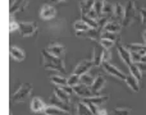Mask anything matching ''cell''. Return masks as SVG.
<instances>
[{
  "label": "cell",
  "instance_id": "obj_1",
  "mask_svg": "<svg viewBox=\"0 0 146 115\" xmlns=\"http://www.w3.org/2000/svg\"><path fill=\"white\" fill-rule=\"evenodd\" d=\"M135 15H136V7H135V1L129 0L127 3L126 8H124V17L122 20V26L123 27H129L135 20Z\"/></svg>",
  "mask_w": 146,
  "mask_h": 115
},
{
  "label": "cell",
  "instance_id": "obj_2",
  "mask_svg": "<svg viewBox=\"0 0 146 115\" xmlns=\"http://www.w3.org/2000/svg\"><path fill=\"white\" fill-rule=\"evenodd\" d=\"M31 91H32V85H31V83H23L14 92V95H13V101H14V102H22V101H25L26 98L28 97V95L31 93Z\"/></svg>",
  "mask_w": 146,
  "mask_h": 115
},
{
  "label": "cell",
  "instance_id": "obj_3",
  "mask_svg": "<svg viewBox=\"0 0 146 115\" xmlns=\"http://www.w3.org/2000/svg\"><path fill=\"white\" fill-rule=\"evenodd\" d=\"M37 32V23L35 22H21L19 33L22 37H30Z\"/></svg>",
  "mask_w": 146,
  "mask_h": 115
},
{
  "label": "cell",
  "instance_id": "obj_4",
  "mask_svg": "<svg viewBox=\"0 0 146 115\" xmlns=\"http://www.w3.org/2000/svg\"><path fill=\"white\" fill-rule=\"evenodd\" d=\"M101 68H103L105 72H108L110 75H113V77H115V78H119V79H126V77H127V74H124L122 70H119L117 67H114V65H111L109 61H104V63H101V65H100Z\"/></svg>",
  "mask_w": 146,
  "mask_h": 115
},
{
  "label": "cell",
  "instance_id": "obj_5",
  "mask_svg": "<svg viewBox=\"0 0 146 115\" xmlns=\"http://www.w3.org/2000/svg\"><path fill=\"white\" fill-rule=\"evenodd\" d=\"M46 50L49 51L50 54H53L54 56L59 57L60 60L64 61V55H66V48L60 44H56V42H51L49 44V46L46 48Z\"/></svg>",
  "mask_w": 146,
  "mask_h": 115
},
{
  "label": "cell",
  "instance_id": "obj_6",
  "mask_svg": "<svg viewBox=\"0 0 146 115\" xmlns=\"http://www.w3.org/2000/svg\"><path fill=\"white\" fill-rule=\"evenodd\" d=\"M92 67H94L92 60L91 59H85V60H82L81 63H78V64L74 67V69H73V74L82 75V74H85V73H87Z\"/></svg>",
  "mask_w": 146,
  "mask_h": 115
},
{
  "label": "cell",
  "instance_id": "obj_7",
  "mask_svg": "<svg viewBox=\"0 0 146 115\" xmlns=\"http://www.w3.org/2000/svg\"><path fill=\"white\" fill-rule=\"evenodd\" d=\"M56 15V9L49 4H44L40 9V17L44 20H50Z\"/></svg>",
  "mask_w": 146,
  "mask_h": 115
},
{
  "label": "cell",
  "instance_id": "obj_8",
  "mask_svg": "<svg viewBox=\"0 0 146 115\" xmlns=\"http://www.w3.org/2000/svg\"><path fill=\"white\" fill-rule=\"evenodd\" d=\"M73 93H76V95H77L78 97H81V98H88V97L95 96L92 93V91H91V88L87 87V86H85V85L74 86V87H73Z\"/></svg>",
  "mask_w": 146,
  "mask_h": 115
},
{
  "label": "cell",
  "instance_id": "obj_9",
  "mask_svg": "<svg viewBox=\"0 0 146 115\" xmlns=\"http://www.w3.org/2000/svg\"><path fill=\"white\" fill-rule=\"evenodd\" d=\"M104 86H105V78H104L103 75H98L90 88L95 96H100V91L104 88Z\"/></svg>",
  "mask_w": 146,
  "mask_h": 115
},
{
  "label": "cell",
  "instance_id": "obj_10",
  "mask_svg": "<svg viewBox=\"0 0 146 115\" xmlns=\"http://www.w3.org/2000/svg\"><path fill=\"white\" fill-rule=\"evenodd\" d=\"M41 54H42V56L45 57L46 60H48V63H53V64H55V65H58V67H60V68H63V69H66V61H63V60H60L59 57L54 56L53 54H50L48 50H46V49L41 51Z\"/></svg>",
  "mask_w": 146,
  "mask_h": 115
},
{
  "label": "cell",
  "instance_id": "obj_11",
  "mask_svg": "<svg viewBox=\"0 0 146 115\" xmlns=\"http://www.w3.org/2000/svg\"><path fill=\"white\" fill-rule=\"evenodd\" d=\"M50 105H54V106H56V108L62 109V110L66 111L68 115L72 114V110H71V106H69V104H67V102H64V101L59 100V98L56 97L55 95H54L53 97L50 98Z\"/></svg>",
  "mask_w": 146,
  "mask_h": 115
},
{
  "label": "cell",
  "instance_id": "obj_12",
  "mask_svg": "<svg viewBox=\"0 0 146 115\" xmlns=\"http://www.w3.org/2000/svg\"><path fill=\"white\" fill-rule=\"evenodd\" d=\"M28 5V0H15L12 5H10V14H15V13H21L26 10Z\"/></svg>",
  "mask_w": 146,
  "mask_h": 115
},
{
  "label": "cell",
  "instance_id": "obj_13",
  "mask_svg": "<svg viewBox=\"0 0 146 115\" xmlns=\"http://www.w3.org/2000/svg\"><path fill=\"white\" fill-rule=\"evenodd\" d=\"M45 108H46V104L40 97L32 98V101H31V110H32V113H41V111L44 113Z\"/></svg>",
  "mask_w": 146,
  "mask_h": 115
},
{
  "label": "cell",
  "instance_id": "obj_14",
  "mask_svg": "<svg viewBox=\"0 0 146 115\" xmlns=\"http://www.w3.org/2000/svg\"><path fill=\"white\" fill-rule=\"evenodd\" d=\"M122 30V24L119 22L114 19H110L106 22V24L104 26V30L103 31H106V32H113V33H119Z\"/></svg>",
  "mask_w": 146,
  "mask_h": 115
},
{
  "label": "cell",
  "instance_id": "obj_15",
  "mask_svg": "<svg viewBox=\"0 0 146 115\" xmlns=\"http://www.w3.org/2000/svg\"><path fill=\"white\" fill-rule=\"evenodd\" d=\"M73 27H74V31H76V33H77V36H81L82 33L88 32L90 30H94V28H91L87 23L83 22L82 19H81V20H76V22L73 23Z\"/></svg>",
  "mask_w": 146,
  "mask_h": 115
},
{
  "label": "cell",
  "instance_id": "obj_16",
  "mask_svg": "<svg viewBox=\"0 0 146 115\" xmlns=\"http://www.w3.org/2000/svg\"><path fill=\"white\" fill-rule=\"evenodd\" d=\"M118 54H119V56H121V59L123 60V63H126L127 65L132 64L131 51L127 48H124V46H122V45H118Z\"/></svg>",
  "mask_w": 146,
  "mask_h": 115
},
{
  "label": "cell",
  "instance_id": "obj_17",
  "mask_svg": "<svg viewBox=\"0 0 146 115\" xmlns=\"http://www.w3.org/2000/svg\"><path fill=\"white\" fill-rule=\"evenodd\" d=\"M9 53H10V56L14 60H17V61H23L26 57L25 51H23L22 49H19L18 46H10Z\"/></svg>",
  "mask_w": 146,
  "mask_h": 115
},
{
  "label": "cell",
  "instance_id": "obj_18",
  "mask_svg": "<svg viewBox=\"0 0 146 115\" xmlns=\"http://www.w3.org/2000/svg\"><path fill=\"white\" fill-rule=\"evenodd\" d=\"M91 60H92V64L95 65V67H100L101 63H103V48H101L99 44H98V49L94 50Z\"/></svg>",
  "mask_w": 146,
  "mask_h": 115
},
{
  "label": "cell",
  "instance_id": "obj_19",
  "mask_svg": "<svg viewBox=\"0 0 146 115\" xmlns=\"http://www.w3.org/2000/svg\"><path fill=\"white\" fill-rule=\"evenodd\" d=\"M113 17H114V20L119 22L122 24V20H123V17H124V7L119 3H117L114 5V12H113Z\"/></svg>",
  "mask_w": 146,
  "mask_h": 115
},
{
  "label": "cell",
  "instance_id": "obj_20",
  "mask_svg": "<svg viewBox=\"0 0 146 115\" xmlns=\"http://www.w3.org/2000/svg\"><path fill=\"white\" fill-rule=\"evenodd\" d=\"M124 81H126V83L128 85V87L131 88L132 91H135V92H139V91H140V81L136 79V78H135L132 74L127 75Z\"/></svg>",
  "mask_w": 146,
  "mask_h": 115
},
{
  "label": "cell",
  "instance_id": "obj_21",
  "mask_svg": "<svg viewBox=\"0 0 146 115\" xmlns=\"http://www.w3.org/2000/svg\"><path fill=\"white\" fill-rule=\"evenodd\" d=\"M127 49L129 51H135V53L140 54L141 56L146 55V45L145 44H128Z\"/></svg>",
  "mask_w": 146,
  "mask_h": 115
},
{
  "label": "cell",
  "instance_id": "obj_22",
  "mask_svg": "<svg viewBox=\"0 0 146 115\" xmlns=\"http://www.w3.org/2000/svg\"><path fill=\"white\" fill-rule=\"evenodd\" d=\"M94 3L95 0H82L80 3V9H81V15H85L94 8Z\"/></svg>",
  "mask_w": 146,
  "mask_h": 115
},
{
  "label": "cell",
  "instance_id": "obj_23",
  "mask_svg": "<svg viewBox=\"0 0 146 115\" xmlns=\"http://www.w3.org/2000/svg\"><path fill=\"white\" fill-rule=\"evenodd\" d=\"M54 95H55L59 100L64 101V102H67V104H71V96H69L68 93H66L60 87H58V86L54 88Z\"/></svg>",
  "mask_w": 146,
  "mask_h": 115
},
{
  "label": "cell",
  "instance_id": "obj_24",
  "mask_svg": "<svg viewBox=\"0 0 146 115\" xmlns=\"http://www.w3.org/2000/svg\"><path fill=\"white\" fill-rule=\"evenodd\" d=\"M109 98V95L106 96H92V97H88V98H82V101L85 102H92L95 105H101V104L106 102Z\"/></svg>",
  "mask_w": 146,
  "mask_h": 115
},
{
  "label": "cell",
  "instance_id": "obj_25",
  "mask_svg": "<svg viewBox=\"0 0 146 115\" xmlns=\"http://www.w3.org/2000/svg\"><path fill=\"white\" fill-rule=\"evenodd\" d=\"M44 114L45 115H68L66 111H63L62 109L56 108V106H54V105L46 106L45 110H44Z\"/></svg>",
  "mask_w": 146,
  "mask_h": 115
},
{
  "label": "cell",
  "instance_id": "obj_26",
  "mask_svg": "<svg viewBox=\"0 0 146 115\" xmlns=\"http://www.w3.org/2000/svg\"><path fill=\"white\" fill-rule=\"evenodd\" d=\"M77 114L78 115H92V113L88 109L87 104L83 102V101H80L77 104Z\"/></svg>",
  "mask_w": 146,
  "mask_h": 115
},
{
  "label": "cell",
  "instance_id": "obj_27",
  "mask_svg": "<svg viewBox=\"0 0 146 115\" xmlns=\"http://www.w3.org/2000/svg\"><path fill=\"white\" fill-rule=\"evenodd\" d=\"M128 68H129V73H131L136 79H139V81L142 78V72H141V69L139 68V65L135 64V63H132V64L128 65Z\"/></svg>",
  "mask_w": 146,
  "mask_h": 115
},
{
  "label": "cell",
  "instance_id": "obj_28",
  "mask_svg": "<svg viewBox=\"0 0 146 115\" xmlns=\"http://www.w3.org/2000/svg\"><path fill=\"white\" fill-rule=\"evenodd\" d=\"M94 78H92V75L90 74V73H85V74H82V75H80V83L81 85H85V86H87V87H91V85L94 83Z\"/></svg>",
  "mask_w": 146,
  "mask_h": 115
},
{
  "label": "cell",
  "instance_id": "obj_29",
  "mask_svg": "<svg viewBox=\"0 0 146 115\" xmlns=\"http://www.w3.org/2000/svg\"><path fill=\"white\" fill-rule=\"evenodd\" d=\"M100 38H106V40H110V41H113V42H115V41H119V36H118V33L106 32V31H103V32H101Z\"/></svg>",
  "mask_w": 146,
  "mask_h": 115
},
{
  "label": "cell",
  "instance_id": "obj_30",
  "mask_svg": "<svg viewBox=\"0 0 146 115\" xmlns=\"http://www.w3.org/2000/svg\"><path fill=\"white\" fill-rule=\"evenodd\" d=\"M50 81H51V83H54L55 86H64V85H67V78L62 77V75H51Z\"/></svg>",
  "mask_w": 146,
  "mask_h": 115
},
{
  "label": "cell",
  "instance_id": "obj_31",
  "mask_svg": "<svg viewBox=\"0 0 146 115\" xmlns=\"http://www.w3.org/2000/svg\"><path fill=\"white\" fill-rule=\"evenodd\" d=\"M113 12H114V5L109 4V3H105L103 7V12H101V15H106V17H113Z\"/></svg>",
  "mask_w": 146,
  "mask_h": 115
},
{
  "label": "cell",
  "instance_id": "obj_32",
  "mask_svg": "<svg viewBox=\"0 0 146 115\" xmlns=\"http://www.w3.org/2000/svg\"><path fill=\"white\" fill-rule=\"evenodd\" d=\"M82 20L85 23H87L88 26H90L91 28H94V30H98L99 28V26H98V20H95V19H91L88 15H82Z\"/></svg>",
  "mask_w": 146,
  "mask_h": 115
},
{
  "label": "cell",
  "instance_id": "obj_33",
  "mask_svg": "<svg viewBox=\"0 0 146 115\" xmlns=\"http://www.w3.org/2000/svg\"><path fill=\"white\" fill-rule=\"evenodd\" d=\"M67 85L71 86V87H74V86L80 85V75L72 74L71 77H68L67 78Z\"/></svg>",
  "mask_w": 146,
  "mask_h": 115
},
{
  "label": "cell",
  "instance_id": "obj_34",
  "mask_svg": "<svg viewBox=\"0 0 146 115\" xmlns=\"http://www.w3.org/2000/svg\"><path fill=\"white\" fill-rule=\"evenodd\" d=\"M44 67H45L46 70H56V72H60V73H66V69H63V68H60V67H58V65L53 64V63H46Z\"/></svg>",
  "mask_w": 146,
  "mask_h": 115
},
{
  "label": "cell",
  "instance_id": "obj_35",
  "mask_svg": "<svg viewBox=\"0 0 146 115\" xmlns=\"http://www.w3.org/2000/svg\"><path fill=\"white\" fill-rule=\"evenodd\" d=\"M98 44L101 46V48L109 49V50H110V48H111V46H113L115 42H113V41H110V40H106V38H100V40L98 41Z\"/></svg>",
  "mask_w": 146,
  "mask_h": 115
},
{
  "label": "cell",
  "instance_id": "obj_36",
  "mask_svg": "<svg viewBox=\"0 0 146 115\" xmlns=\"http://www.w3.org/2000/svg\"><path fill=\"white\" fill-rule=\"evenodd\" d=\"M131 109L129 108H115L114 109V115H129Z\"/></svg>",
  "mask_w": 146,
  "mask_h": 115
},
{
  "label": "cell",
  "instance_id": "obj_37",
  "mask_svg": "<svg viewBox=\"0 0 146 115\" xmlns=\"http://www.w3.org/2000/svg\"><path fill=\"white\" fill-rule=\"evenodd\" d=\"M110 56H111L110 50H109V49H104L103 48V63L104 61H109V60H110Z\"/></svg>",
  "mask_w": 146,
  "mask_h": 115
},
{
  "label": "cell",
  "instance_id": "obj_38",
  "mask_svg": "<svg viewBox=\"0 0 146 115\" xmlns=\"http://www.w3.org/2000/svg\"><path fill=\"white\" fill-rule=\"evenodd\" d=\"M139 13H140V17H141L142 23H144V24L146 26V7L139 8Z\"/></svg>",
  "mask_w": 146,
  "mask_h": 115
},
{
  "label": "cell",
  "instance_id": "obj_39",
  "mask_svg": "<svg viewBox=\"0 0 146 115\" xmlns=\"http://www.w3.org/2000/svg\"><path fill=\"white\" fill-rule=\"evenodd\" d=\"M19 30V23L15 22V20H10L9 23V31L10 32H14V31Z\"/></svg>",
  "mask_w": 146,
  "mask_h": 115
},
{
  "label": "cell",
  "instance_id": "obj_40",
  "mask_svg": "<svg viewBox=\"0 0 146 115\" xmlns=\"http://www.w3.org/2000/svg\"><path fill=\"white\" fill-rule=\"evenodd\" d=\"M58 87H60L62 90H63L66 93H68L69 96H71L72 93H73V87H71V86H68V85H64V86H58Z\"/></svg>",
  "mask_w": 146,
  "mask_h": 115
},
{
  "label": "cell",
  "instance_id": "obj_41",
  "mask_svg": "<svg viewBox=\"0 0 146 115\" xmlns=\"http://www.w3.org/2000/svg\"><path fill=\"white\" fill-rule=\"evenodd\" d=\"M86 15H88V17L91 18V19H95V20H98V19H99V15L96 14V13H95V10H94V9H91L90 12H88Z\"/></svg>",
  "mask_w": 146,
  "mask_h": 115
},
{
  "label": "cell",
  "instance_id": "obj_42",
  "mask_svg": "<svg viewBox=\"0 0 146 115\" xmlns=\"http://www.w3.org/2000/svg\"><path fill=\"white\" fill-rule=\"evenodd\" d=\"M137 65H139V68L141 69V72H142V70H145V72H146V63H145V64H142V63H139Z\"/></svg>",
  "mask_w": 146,
  "mask_h": 115
},
{
  "label": "cell",
  "instance_id": "obj_43",
  "mask_svg": "<svg viewBox=\"0 0 146 115\" xmlns=\"http://www.w3.org/2000/svg\"><path fill=\"white\" fill-rule=\"evenodd\" d=\"M142 38H144V42H145V45H146V30L144 31V33H142Z\"/></svg>",
  "mask_w": 146,
  "mask_h": 115
},
{
  "label": "cell",
  "instance_id": "obj_44",
  "mask_svg": "<svg viewBox=\"0 0 146 115\" xmlns=\"http://www.w3.org/2000/svg\"><path fill=\"white\" fill-rule=\"evenodd\" d=\"M53 3H62V1H66V0H51Z\"/></svg>",
  "mask_w": 146,
  "mask_h": 115
},
{
  "label": "cell",
  "instance_id": "obj_45",
  "mask_svg": "<svg viewBox=\"0 0 146 115\" xmlns=\"http://www.w3.org/2000/svg\"><path fill=\"white\" fill-rule=\"evenodd\" d=\"M100 1H103V3H105V0H100Z\"/></svg>",
  "mask_w": 146,
  "mask_h": 115
},
{
  "label": "cell",
  "instance_id": "obj_46",
  "mask_svg": "<svg viewBox=\"0 0 146 115\" xmlns=\"http://www.w3.org/2000/svg\"><path fill=\"white\" fill-rule=\"evenodd\" d=\"M71 115H78V114H71Z\"/></svg>",
  "mask_w": 146,
  "mask_h": 115
}]
</instances>
